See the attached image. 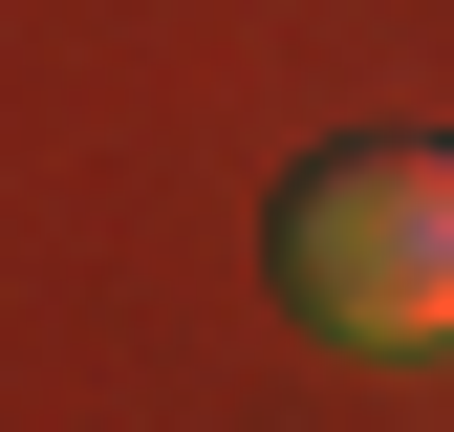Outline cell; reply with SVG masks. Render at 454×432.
I'll list each match as a JSON object with an SVG mask.
<instances>
[{"instance_id":"obj_1","label":"cell","mask_w":454,"mask_h":432,"mask_svg":"<svg viewBox=\"0 0 454 432\" xmlns=\"http://www.w3.org/2000/svg\"><path fill=\"white\" fill-rule=\"evenodd\" d=\"M281 303L325 346H454V151L433 130H347L281 174Z\"/></svg>"}]
</instances>
